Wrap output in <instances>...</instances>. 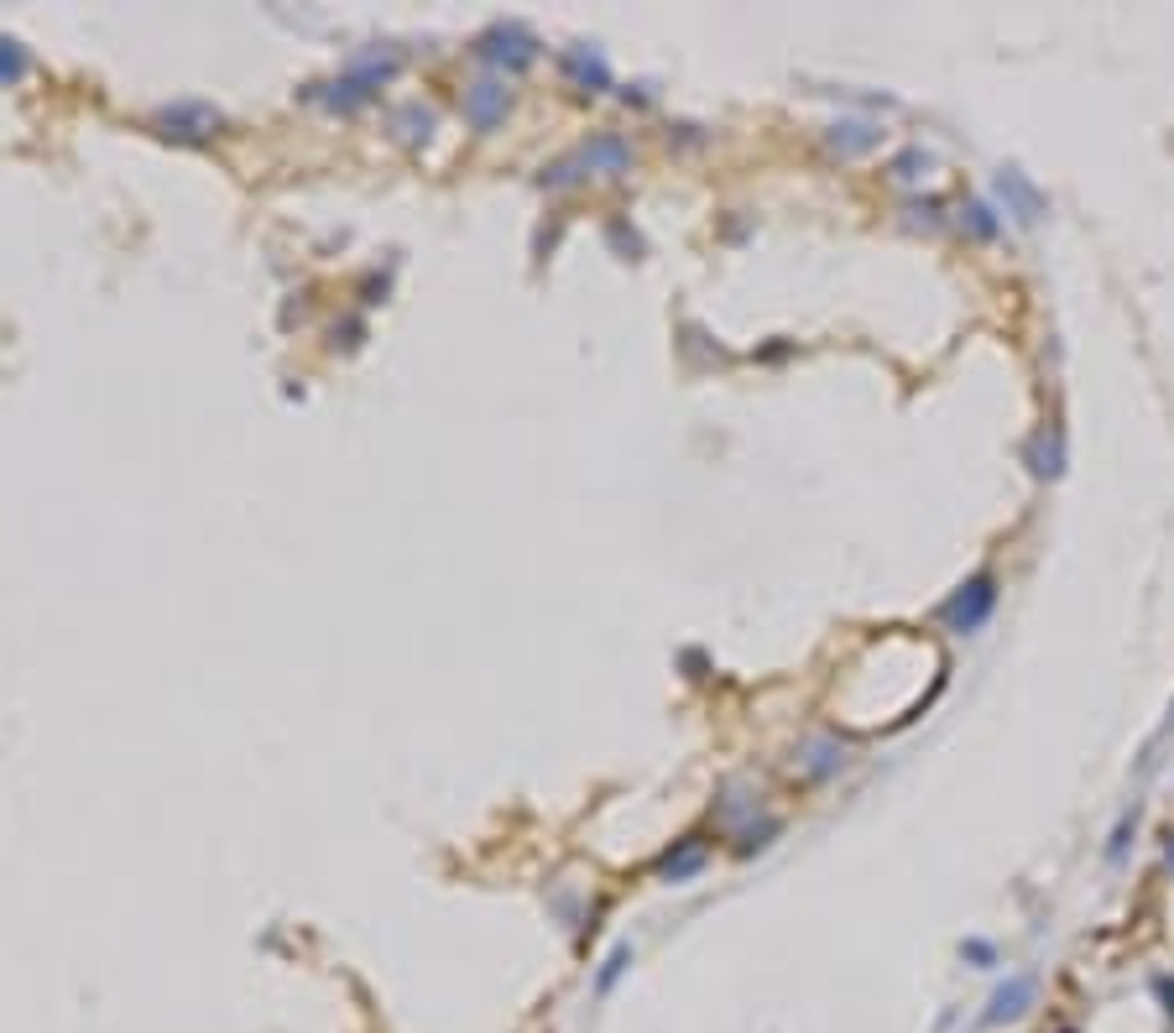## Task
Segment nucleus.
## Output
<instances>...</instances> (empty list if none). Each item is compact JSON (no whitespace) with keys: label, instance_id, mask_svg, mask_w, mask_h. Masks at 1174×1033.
Segmentation results:
<instances>
[{"label":"nucleus","instance_id":"f257e3e1","mask_svg":"<svg viewBox=\"0 0 1174 1033\" xmlns=\"http://www.w3.org/2000/svg\"><path fill=\"white\" fill-rule=\"evenodd\" d=\"M992 605H997V580L992 574H976L971 585H961L955 590V601L945 605V621H951L955 632H982L987 626V616H992Z\"/></svg>","mask_w":1174,"mask_h":1033},{"label":"nucleus","instance_id":"f03ea898","mask_svg":"<svg viewBox=\"0 0 1174 1033\" xmlns=\"http://www.w3.org/2000/svg\"><path fill=\"white\" fill-rule=\"evenodd\" d=\"M1034 997H1038V982L1028 976V971H1018V976H1007L997 992H992V1002H987V1013L976 1017V1029H1003V1023H1018L1028 1007H1034Z\"/></svg>","mask_w":1174,"mask_h":1033},{"label":"nucleus","instance_id":"7ed1b4c3","mask_svg":"<svg viewBox=\"0 0 1174 1033\" xmlns=\"http://www.w3.org/2000/svg\"><path fill=\"white\" fill-rule=\"evenodd\" d=\"M627 961H631V950H627V945H616V950H611V961H606V971H600L596 992H611V986H616V976L627 971Z\"/></svg>","mask_w":1174,"mask_h":1033},{"label":"nucleus","instance_id":"20e7f679","mask_svg":"<svg viewBox=\"0 0 1174 1033\" xmlns=\"http://www.w3.org/2000/svg\"><path fill=\"white\" fill-rule=\"evenodd\" d=\"M21 69H27V58H21L17 42H6L0 37V79H21Z\"/></svg>","mask_w":1174,"mask_h":1033},{"label":"nucleus","instance_id":"39448f33","mask_svg":"<svg viewBox=\"0 0 1174 1033\" xmlns=\"http://www.w3.org/2000/svg\"><path fill=\"white\" fill-rule=\"evenodd\" d=\"M966 961L992 965V945H987V940H971V945H966Z\"/></svg>","mask_w":1174,"mask_h":1033},{"label":"nucleus","instance_id":"423d86ee","mask_svg":"<svg viewBox=\"0 0 1174 1033\" xmlns=\"http://www.w3.org/2000/svg\"><path fill=\"white\" fill-rule=\"evenodd\" d=\"M1158 992H1164V1002H1170V1007H1164V1013L1174 1017V982H1158Z\"/></svg>","mask_w":1174,"mask_h":1033}]
</instances>
